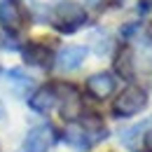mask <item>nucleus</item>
<instances>
[{
    "instance_id": "nucleus-1",
    "label": "nucleus",
    "mask_w": 152,
    "mask_h": 152,
    "mask_svg": "<svg viewBox=\"0 0 152 152\" xmlns=\"http://www.w3.org/2000/svg\"><path fill=\"white\" fill-rule=\"evenodd\" d=\"M49 19H52V26L56 31H61V33H75L77 28L87 21V12L75 0H61V2L54 5Z\"/></svg>"
},
{
    "instance_id": "nucleus-2",
    "label": "nucleus",
    "mask_w": 152,
    "mask_h": 152,
    "mask_svg": "<svg viewBox=\"0 0 152 152\" xmlns=\"http://www.w3.org/2000/svg\"><path fill=\"white\" fill-rule=\"evenodd\" d=\"M148 105V94H145V89H140V87H126L122 94L117 96V101H115L113 105V113L117 117H133V115H138L143 108Z\"/></svg>"
},
{
    "instance_id": "nucleus-3",
    "label": "nucleus",
    "mask_w": 152,
    "mask_h": 152,
    "mask_svg": "<svg viewBox=\"0 0 152 152\" xmlns=\"http://www.w3.org/2000/svg\"><path fill=\"white\" fill-rule=\"evenodd\" d=\"M56 105L61 110V117L68 122H75L77 117L82 115V98L80 91L70 84H56Z\"/></svg>"
},
{
    "instance_id": "nucleus-4",
    "label": "nucleus",
    "mask_w": 152,
    "mask_h": 152,
    "mask_svg": "<svg viewBox=\"0 0 152 152\" xmlns=\"http://www.w3.org/2000/svg\"><path fill=\"white\" fill-rule=\"evenodd\" d=\"M56 143V133L49 124H40L26 133L23 138V152H49Z\"/></svg>"
},
{
    "instance_id": "nucleus-5",
    "label": "nucleus",
    "mask_w": 152,
    "mask_h": 152,
    "mask_svg": "<svg viewBox=\"0 0 152 152\" xmlns=\"http://www.w3.org/2000/svg\"><path fill=\"white\" fill-rule=\"evenodd\" d=\"M87 58V47H80V45H70V47H63L56 56V68L58 70H77L82 66V61Z\"/></svg>"
},
{
    "instance_id": "nucleus-6",
    "label": "nucleus",
    "mask_w": 152,
    "mask_h": 152,
    "mask_svg": "<svg viewBox=\"0 0 152 152\" xmlns=\"http://www.w3.org/2000/svg\"><path fill=\"white\" fill-rule=\"evenodd\" d=\"M21 56L28 66H35V68H49L52 66V52L49 47L40 45V42H28L23 49H21Z\"/></svg>"
},
{
    "instance_id": "nucleus-7",
    "label": "nucleus",
    "mask_w": 152,
    "mask_h": 152,
    "mask_svg": "<svg viewBox=\"0 0 152 152\" xmlns=\"http://www.w3.org/2000/svg\"><path fill=\"white\" fill-rule=\"evenodd\" d=\"M87 91L98 101L108 98L115 91V77L110 73H96V75H91L87 80Z\"/></svg>"
},
{
    "instance_id": "nucleus-8",
    "label": "nucleus",
    "mask_w": 152,
    "mask_h": 152,
    "mask_svg": "<svg viewBox=\"0 0 152 152\" xmlns=\"http://www.w3.org/2000/svg\"><path fill=\"white\" fill-rule=\"evenodd\" d=\"M0 26L10 33H17L21 28V12L14 0H0Z\"/></svg>"
},
{
    "instance_id": "nucleus-9",
    "label": "nucleus",
    "mask_w": 152,
    "mask_h": 152,
    "mask_svg": "<svg viewBox=\"0 0 152 152\" xmlns=\"http://www.w3.org/2000/svg\"><path fill=\"white\" fill-rule=\"evenodd\" d=\"M28 105L35 110V113H49L54 105H56V89L54 87H42L38 89L35 94L31 96V101H28Z\"/></svg>"
},
{
    "instance_id": "nucleus-10",
    "label": "nucleus",
    "mask_w": 152,
    "mask_h": 152,
    "mask_svg": "<svg viewBox=\"0 0 152 152\" xmlns=\"http://www.w3.org/2000/svg\"><path fill=\"white\" fill-rule=\"evenodd\" d=\"M115 70H117V75L124 77V80H133L136 66H133V49L129 45L119 47V52L115 56Z\"/></svg>"
},
{
    "instance_id": "nucleus-11",
    "label": "nucleus",
    "mask_w": 152,
    "mask_h": 152,
    "mask_svg": "<svg viewBox=\"0 0 152 152\" xmlns=\"http://www.w3.org/2000/svg\"><path fill=\"white\" fill-rule=\"evenodd\" d=\"M63 136H66L68 145H73L75 150H89L94 145V140L89 138V133L82 129V124H68V129H66Z\"/></svg>"
},
{
    "instance_id": "nucleus-12",
    "label": "nucleus",
    "mask_w": 152,
    "mask_h": 152,
    "mask_svg": "<svg viewBox=\"0 0 152 152\" xmlns=\"http://www.w3.org/2000/svg\"><path fill=\"white\" fill-rule=\"evenodd\" d=\"M152 131V115L145 119V122H140V124H136L131 129H126V131H122V140H124V145H129L133 148L138 140H145V136Z\"/></svg>"
},
{
    "instance_id": "nucleus-13",
    "label": "nucleus",
    "mask_w": 152,
    "mask_h": 152,
    "mask_svg": "<svg viewBox=\"0 0 152 152\" xmlns=\"http://www.w3.org/2000/svg\"><path fill=\"white\" fill-rule=\"evenodd\" d=\"M2 75H5V80H10V84L17 89V94H23V91H28L33 87V80L26 75V73H21V70H7Z\"/></svg>"
},
{
    "instance_id": "nucleus-14",
    "label": "nucleus",
    "mask_w": 152,
    "mask_h": 152,
    "mask_svg": "<svg viewBox=\"0 0 152 152\" xmlns=\"http://www.w3.org/2000/svg\"><path fill=\"white\" fill-rule=\"evenodd\" d=\"M103 2H105V0H87V5H89V7H101Z\"/></svg>"
},
{
    "instance_id": "nucleus-15",
    "label": "nucleus",
    "mask_w": 152,
    "mask_h": 152,
    "mask_svg": "<svg viewBox=\"0 0 152 152\" xmlns=\"http://www.w3.org/2000/svg\"><path fill=\"white\" fill-rule=\"evenodd\" d=\"M7 117V113H5V105H2V101H0V119H5Z\"/></svg>"
},
{
    "instance_id": "nucleus-16",
    "label": "nucleus",
    "mask_w": 152,
    "mask_h": 152,
    "mask_svg": "<svg viewBox=\"0 0 152 152\" xmlns=\"http://www.w3.org/2000/svg\"><path fill=\"white\" fill-rule=\"evenodd\" d=\"M148 33H150V35H152V23H150V28H148Z\"/></svg>"
}]
</instances>
